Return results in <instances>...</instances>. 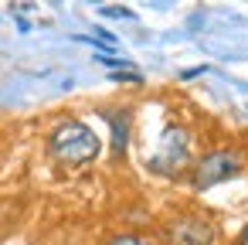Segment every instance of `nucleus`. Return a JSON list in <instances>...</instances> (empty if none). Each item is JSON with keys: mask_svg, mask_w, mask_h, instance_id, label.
<instances>
[{"mask_svg": "<svg viewBox=\"0 0 248 245\" xmlns=\"http://www.w3.org/2000/svg\"><path fill=\"white\" fill-rule=\"evenodd\" d=\"M48 150H51V157H55V160L68 163V167H78V163L95 160V153H99V136H95V130H92V126L68 119V123H62V126L51 133Z\"/></svg>", "mask_w": 248, "mask_h": 245, "instance_id": "nucleus-1", "label": "nucleus"}, {"mask_svg": "<svg viewBox=\"0 0 248 245\" xmlns=\"http://www.w3.org/2000/svg\"><path fill=\"white\" fill-rule=\"evenodd\" d=\"M241 170V153L238 150H214V153H207L201 163H197V170H194V187H214V184H221V180H228V177H234Z\"/></svg>", "mask_w": 248, "mask_h": 245, "instance_id": "nucleus-2", "label": "nucleus"}, {"mask_svg": "<svg viewBox=\"0 0 248 245\" xmlns=\"http://www.w3.org/2000/svg\"><path fill=\"white\" fill-rule=\"evenodd\" d=\"M184 160H187V136H184V130H167L163 147H160V157L153 160V167L173 174Z\"/></svg>", "mask_w": 248, "mask_h": 245, "instance_id": "nucleus-3", "label": "nucleus"}, {"mask_svg": "<svg viewBox=\"0 0 248 245\" xmlns=\"http://www.w3.org/2000/svg\"><path fill=\"white\" fill-rule=\"evenodd\" d=\"M211 238H214V231L201 218H180L173 225V242H180V245H211Z\"/></svg>", "mask_w": 248, "mask_h": 245, "instance_id": "nucleus-4", "label": "nucleus"}, {"mask_svg": "<svg viewBox=\"0 0 248 245\" xmlns=\"http://www.w3.org/2000/svg\"><path fill=\"white\" fill-rule=\"evenodd\" d=\"M109 245H153L150 238H140V235H116Z\"/></svg>", "mask_w": 248, "mask_h": 245, "instance_id": "nucleus-5", "label": "nucleus"}, {"mask_svg": "<svg viewBox=\"0 0 248 245\" xmlns=\"http://www.w3.org/2000/svg\"><path fill=\"white\" fill-rule=\"evenodd\" d=\"M238 245H248V228L241 231V242H238Z\"/></svg>", "mask_w": 248, "mask_h": 245, "instance_id": "nucleus-6", "label": "nucleus"}]
</instances>
